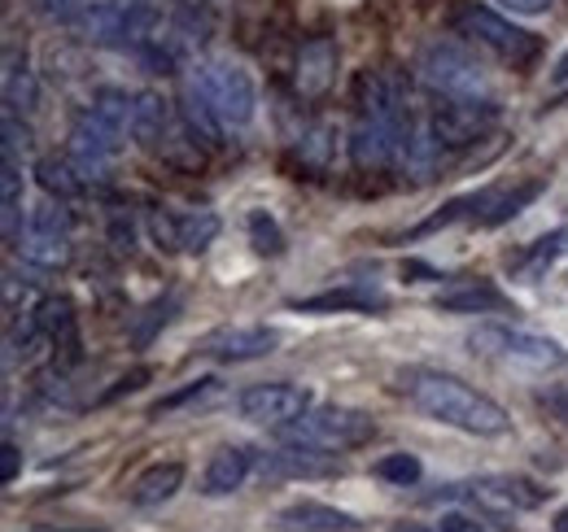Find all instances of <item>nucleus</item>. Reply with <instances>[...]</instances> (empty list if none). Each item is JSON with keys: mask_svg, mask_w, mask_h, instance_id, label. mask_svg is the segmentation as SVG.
I'll return each mask as SVG.
<instances>
[{"mask_svg": "<svg viewBox=\"0 0 568 532\" xmlns=\"http://www.w3.org/2000/svg\"><path fill=\"white\" fill-rule=\"evenodd\" d=\"M358 114L351 132V162L358 171H398L407 140L416 132L403 83L394 74H363L358 79Z\"/></svg>", "mask_w": 568, "mask_h": 532, "instance_id": "1", "label": "nucleus"}, {"mask_svg": "<svg viewBox=\"0 0 568 532\" xmlns=\"http://www.w3.org/2000/svg\"><path fill=\"white\" fill-rule=\"evenodd\" d=\"M398 389H403V398L412 401L420 415L446 423V428H459L468 437H507L511 432V415L490 393L473 389L468 380H459L450 371L407 367L398 376Z\"/></svg>", "mask_w": 568, "mask_h": 532, "instance_id": "2", "label": "nucleus"}, {"mask_svg": "<svg viewBox=\"0 0 568 532\" xmlns=\"http://www.w3.org/2000/svg\"><path fill=\"white\" fill-rule=\"evenodd\" d=\"M281 446H306V450H324V454H351L358 446H367L376 437V419L355 406H311L306 415H297L293 423L276 428Z\"/></svg>", "mask_w": 568, "mask_h": 532, "instance_id": "3", "label": "nucleus"}, {"mask_svg": "<svg viewBox=\"0 0 568 532\" xmlns=\"http://www.w3.org/2000/svg\"><path fill=\"white\" fill-rule=\"evenodd\" d=\"M450 27H455V35H464L468 44L495 53L498 62H507V66H529V62L542 53V40H538L534 31L516 27L511 18H503L490 4H477V0L455 4Z\"/></svg>", "mask_w": 568, "mask_h": 532, "instance_id": "4", "label": "nucleus"}, {"mask_svg": "<svg viewBox=\"0 0 568 532\" xmlns=\"http://www.w3.org/2000/svg\"><path fill=\"white\" fill-rule=\"evenodd\" d=\"M416 79L425 83L433 96H442V101H495L481 62L464 44H455V40L425 44V53L416 62Z\"/></svg>", "mask_w": 568, "mask_h": 532, "instance_id": "5", "label": "nucleus"}, {"mask_svg": "<svg viewBox=\"0 0 568 532\" xmlns=\"http://www.w3.org/2000/svg\"><path fill=\"white\" fill-rule=\"evenodd\" d=\"M184 83L211 105L223 127H245L258 114V88H254L250 70L236 62H197V66H189Z\"/></svg>", "mask_w": 568, "mask_h": 532, "instance_id": "6", "label": "nucleus"}, {"mask_svg": "<svg viewBox=\"0 0 568 532\" xmlns=\"http://www.w3.org/2000/svg\"><path fill=\"white\" fill-rule=\"evenodd\" d=\"M71 201L44 197L27 209V223L13 241V254L36 270H62L71 263Z\"/></svg>", "mask_w": 568, "mask_h": 532, "instance_id": "7", "label": "nucleus"}, {"mask_svg": "<svg viewBox=\"0 0 568 532\" xmlns=\"http://www.w3.org/2000/svg\"><path fill=\"white\" fill-rule=\"evenodd\" d=\"M468 349L481 358H498V362H516L529 371H556L568 362V349L551 336L525 332V328H507V324H481L468 332Z\"/></svg>", "mask_w": 568, "mask_h": 532, "instance_id": "8", "label": "nucleus"}, {"mask_svg": "<svg viewBox=\"0 0 568 532\" xmlns=\"http://www.w3.org/2000/svg\"><path fill=\"white\" fill-rule=\"evenodd\" d=\"M219 214L214 209H149V236L158 249L166 254H202L211 249L214 236H219Z\"/></svg>", "mask_w": 568, "mask_h": 532, "instance_id": "9", "label": "nucleus"}, {"mask_svg": "<svg viewBox=\"0 0 568 532\" xmlns=\"http://www.w3.org/2000/svg\"><path fill=\"white\" fill-rule=\"evenodd\" d=\"M119 149H123V132L110 127L101 114L83 110L71 127V144H67V157L83 171L88 184H101L110 180V166L119 162Z\"/></svg>", "mask_w": 568, "mask_h": 532, "instance_id": "10", "label": "nucleus"}, {"mask_svg": "<svg viewBox=\"0 0 568 532\" xmlns=\"http://www.w3.org/2000/svg\"><path fill=\"white\" fill-rule=\"evenodd\" d=\"M311 410V393L302 385H288V380H267V385H250L241 398H236V415L245 423H267V428H284L293 423L297 415Z\"/></svg>", "mask_w": 568, "mask_h": 532, "instance_id": "11", "label": "nucleus"}, {"mask_svg": "<svg viewBox=\"0 0 568 532\" xmlns=\"http://www.w3.org/2000/svg\"><path fill=\"white\" fill-rule=\"evenodd\" d=\"M495 123H498L495 101H446V105H437V110H433L428 132L437 135V140L455 153V149L477 144V140L490 132Z\"/></svg>", "mask_w": 568, "mask_h": 532, "instance_id": "12", "label": "nucleus"}, {"mask_svg": "<svg viewBox=\"0 0 568 532\" xmlns=\"http://www.w3.org/2000/svg\"><path fill=\"white\" fill-rule=\"evenodd\" d=\"M281 345L276 328H263V324H232V328H214L197 340V354L214 358V362H254V358H267L272 349Z\"/></svg>", "mask_w": 568, "mask_h": 532, "instance_id": "13", "label": "nucleus"}, {"mask_svg": "<svg viewBox=\"0 0 568 532\" xmlns=\"http://www.w3.org/2000/svg\"><path fill=\"white\" fill-rule=\"evenodd\" d=\"M254 471L263 480H333L342 475V463L324 450H306V446H276L254 454Z\"/></svg>", "mask_w": 568, "mask_h": 532, "instance_id": "14", "label": "nucleus"}, {"mask_svg": "<svg viewBox=\"0 0 568 532\" xmlns=\"http://www.w3.org/2000/svg\"><path fill=\"white\" fill-rule=\"evenodd\" d=\"M337 62H342V49L333 35H311L302 49H297V66H293V83L306 101H320L328 96V88L337 83Z\"/></svg>", "mask_w": 568, "mask_h": 532, "instance_id": "15", "label": "nucleus"}, {"mask_svg": "<svg viewBox=\"0 0 568 532\" xmlns=\"http://www.w3.org/2000/svg\"><path fill=\"white\" fill-rule=\"evenodd\" d=\"M184 119H175L171 101L162 92H136V105H132V140L149 149V153H166L171 140L180 135Z\"/></svg>", "mask_w": 568, "mask_h": 532, "instance_id": "16", "label": "nucleus"}, {"mask_svg": "<svg viewBox=\"0 0 568 532\" xmlns=\"http://www.w3.org/2000/svg\"><path fill=\"white\" fill-rule=\"evenodd\" d=\"M36 319L40 328L49 332L53 354H62V367L79 362V315H74V301L67 293H49L36 301Z\"/></svg>", "mask_w": 568, "mask_h": 532, "instance_id": "17", "label": "nucleus"}, {"mask_svg": "<svg viewBox=\"0 0 568 532\" xmlns=\"http://www.w3.org/2000/svg\"><path fill=\"white\" fill-rule=\"evenodd\" d=\"M293 310L302 315H342V310H355V315H372V310H385V293L367 288V284H342V288H328V293H315V297H297L288 301Z\"/></svg>", "mask_w": 568, "mask_h": 532, "instance_id": "18", "label": "nucleus"}, {"mask_svg": "<svg viewBox=\"0 0 568 532\" xmlns=\"http://www.w3.org/2000/svg\"><path fill=\"white\" fill-rule=\"evenodd\" d=\"M276 524H281V532H363L358 515L337 511L328 502H311V498L284 507L281 515H276Z\"/></svg>", "mask_w": 568, "mask_h": 532, "instance_id": "19", "label": "nucleus"}, {"mask_svg": "<svg viewBox=\"0 0 568 532\" xmlns=\"http://www.w3.org/2000/svg\"><path fill=\"white\" fill-rule=\"evenodd\" d=\"M442 315H516V306H511V297L495 288L490 279H473V284H459V288H450V293H437V301H433Z\"/></svg>", "mask_w": 568, "mask_h": 532, "instance_id": "20", "label": "nucleus"}, {"mask_svg": "<svg viewBox=\"0 0 568 532\" xmlns=\"http://www.w3.org/2000/svg\"><path fill=\"white\" fill-rule=\"evenodd\" d=\"M250 471H254V450H245V446H223V450H214L206 471H202V493H206V498H227V493H236V489L245 484Z\"/></svg>", "mask_w": 568, "mask_h": 532, "instance_id": "21", "label": "nucleus"}, {"mask_svg": "<svg viewBox=\"0 0 568 532\" xmlns=\"http://www.w3.org/2000/svg\"><path fill=\"white\" fill-rule=\"evenodd\" d=\"M565 254H568V227H556V232H547L542 241H534V245L525 249V258L511 263V275H516L520 284H538Z\"/></svg>", "mask_w": 568, "mask_h": 532, "instance_id": "22", "label": "nucleus"}, {"mask_svg": "<svg viewBox=\"0 0 568 532\" xmlns=\"http://www.w3.org/2000/svg\"><path fill=\"white\" fill-rule=\"evenodd\" d=\"M184 489V463H158V467H149L141 480L132 484V507H162V502H171L175 493Z\"/></svg>", "mask_w": 568, "mask_h": 532, "instance_id": "23", "label": "nucleus"}, {"mask_svg": "<svg viewBox=\"0 0 568 532\" xmlns=\"http://www.w3.org/2000/svg\"><path fill=\"white\" fill-rule=\"evenodd\" d=\"M219 398H223V380H219V376H202V380H193V385H184V389H175V393L153 401V406H149V419L158 423V419H171V415H180V410L211 406V401H219Z\"/></svg>", "mask_w": 568, "mask_h": 532, "instance_id": "24", "label": "nucleus"}, {"mask_svg": "<svg viewBox=\"0 0 568 532\" xmlns=\"http://www.w3.org/2000/svg\"><path fill=\"white\" fill-rule=\"evenodd\" d=\"M36 180H40L44 197H58V201L83 197V188H88L83 171L74 166L71 157H40V162H36Z\"/></svg>", "mask_w": 568, "mask_h": 532, "instance_id": "25", "label": "nucleus"}, {"mask_svg": "<svg viewBox=\"0 0 568 532\" xmlns=\"http://www.w3.org/2000/svg\"><path fill=\"white\" fill-rule=\"evenodd\" d=\"M36 105H40L36 74H31L27 66H18V58L9 53V58H4V110L18 114V119H27Z\"/></svg>", "mask_w": 568, "mask_h": 532, "instance_id": "26", "label": "nucleus"}, {"mask_svg": "<svg viewBox=\"0 0 568 532\" xmlns=\"http://www.w3.org/2000/svg\"><path fill=\"white\" fill-rule=\"evenodd\" d=\"M0 193H4V209H0L4 241L13 245L18 232H22V166H18V157H9V153H4V171H0Z\"/></svg>", "mask_w": 568, "mask_h": 532, "instance_id": "27", "label": "nucleus"}, {"mask_svg": "<svg viewBox=\"0 0 568 532\" xmlns=\"http://www.w3.org/2000/svg\"><path fill=\"white\" fill-rule=\"evenodd\" d=\"M538 193H542V180H529V184H520V188H511V193H503V188H498L495 201H490V209H486L477 223H481V227H498V223L516 218L529 201H538Z\"/></svg>", "mask_w": 568, "mask_h": 532, "instance_id": "28", "label": "nucleus"}, {"mask_svg": "<svg viewBox=\"0 0 568 532\" xmlns=\"http://www.w3.org/2000/svg\"><path fill=\"white\" fill-rule=\"evenodd\" d=\"M245 232H250L254 254H263V258H281V254H284V232H281V223H276L267 209H250Z\"/></svg>", "mask_w": 568, "mask_h": 532, "instance_id": "29", "label": "nucleus"}, {"mask_svg": "<svg viewBox=\"0 0 568 532\" xmlns=\"http://www.w3.org/2000/svg\"><path fill=\"white\" fill-rule=\"evenodd\" d=\"M333 149H337V127H333V123H315L311 132L302 135V144H297V153H302V162H306L311 171H328Z\"/></svg>", "mask_w": 568, "mask_h": 532, "instance_id": "30", "label": "nucleus"}, {"mask_svg": "<svg viewBox=\"0 0 568 532\" xmlns=\"http://www.w3.org/2000/svg\"><path fill=\"white\" fill-rule=\"evenodd\" d=\"M372 475H376V480H385V484H398V489H407V484H416V480L425 475V463H420L416 454L398 450V454H385L381 463H372Z\"/></svg>", "mask_w": 568, "mask_h": 532, "instance_id": "31", "label": "nucleus"}, {"mask_svg": "<svg viewBox=\"0 0 568 532\" xmlns=\"http://www.w3.org/2000/svg\"><path fill=\"white\" fill-rule=\"evenodd\" d=\"M171 310H175V297H166V301H153L149 310H144V319L132 328V345L136 349H144L153 336H158V328H166V319H171Z\"/></svg>", "mask_w": 568, "mask_h": 532, "instance_id": "32", "label": "nucleus"}, {"mask_svg": "<svg viewBox=\"0 0 568 532\" xmlns=\"http://www.w3.org/2000/svg\"><path fill=\"white\" fill-rule=\"evenodd\" d=\"M149 380H153V367H132L128 376H119V380L97 398V406H114L119 398H132V393H141Z\"/></svg>", "mask_w": 568, "mask_h": 532, "instance_id": "33", "label": "nucleus"}, {"mask_svg": "<svg viewBox=\"0 0 568 532\" xmlns=\"http://www.w3.org/2000/svg\"><path fill=\"white\" fill-rule=\"evenodd\" d=\"M437 532H486V524L477 520V515H464V511H450V515H442L437 524H433Z\"/></svg>", "mask_w": 568, "mask_h": 532, "instance_id": "34", "label": "nucleus"}, {"mask_svg": "<svg viewBox=\"0 0 568 532\" xmlns=\"http://www.w3.org/2000/svg\"><path fill=\"white\" fill-rule=\"evenodd\" d=\"M0 454H4V471H0V480H4V484H13V480H18V471H22V450H18L13 441H4V450H0Z\"/></svg>", "mask_w": 568, "mask_h": 532, "instance_id": "35", "label": "nucleus"}, {"mask_svg": "<svg viewBox=\"0 0 568 532\" xmlns=\"http://www.w3.org/2000/svg\"><path fill=\"white\" fill-rule=\"evenodd\" d=\"M503 9H511V13H525V18H538V13H547L556 0H498Z\"/></svg>", "mask_w": 568, "mask_h": 532, "instance_id": "36", "label": "nucleus"}, {"mask_svg": "<svg viewBox=\"0 0 568 532\" xmlns=\"http://www.w3.org/2000/svg\"><path fill=\"white\" fill-rule=\"evenodd\" d=\"M551 83H556V88H568V53L556 62V70H551Z\"/></svg>", "mask_w": 568, "mask_h": 532, "instance_id": "37", "label": "nucleus"}, {"mask_svg": "<svg viewBox=\"0 0 568 532\" xmlns=\"http://www.w3.org/2000/svg\"><path fill=\"white\" fill-rule=\"evenodd\" d=\"M389 532H437L433 524H394Z\"/></svg>", "mask_w": 568, "mask_h": 532, "instance_id": "38", "label": "nucleus"}, {"mask_svg": "<svg viewBox=\"0 0 568 532\" xmlns=\"http://www.w3.org/2000/svg\"><path fill=\"white\" fill-rule=\"evenodd\" d=\"M547 401H551V406H556V410L565 415V423H568V398H565V393H551V398H547Z\"/></svg>", "mask_w": 568, "mask_h": 532, "instance_id": "39", "label": "nucleus"}, {"mask_svg": "<svg viewBox=\"0 0 568 532\" xmlns=\"http://www.w3.org/2000/svg\"><path fill=\"white\" fill-rule=\"evenodd\" d=\"M551 532H568V507L556 515V520H551Z\"/></svg>", "mask_w": 568, "mask_h": 532, "instance_id": "40", "label": "nucleus"}, {"mask_svg": "<svg viewBox=\"0 0 568 532\" xmlns=\"http://www.w3.org/2000/svg\"><path fill=\"white\" fill-rule=\"evenodd\" d=\"M565 101H568V88H560V92H556V101H551L547 110H556V105H565Z\"/></svg>", "mask_w": 568, "mask_h": 532, "instance_id": "41", "label": "nucleus"}]
</instances>
